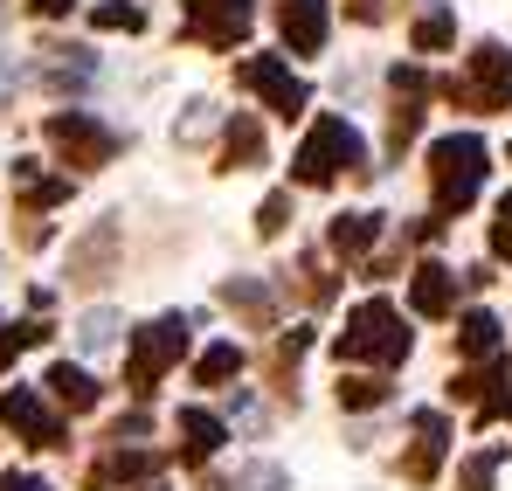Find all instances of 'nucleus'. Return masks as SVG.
Listing matches in <instances>:
<instances>
[{
  "label": "nucleus",
  "mask_w": 512,
  "mask_h": 491,
  "mask_svg": "<svg viewBox=\"0 0 512 491\" xmlns=\"http://www.w3.org/2000/svg\"><path fill=\"white\" fill-rule=\"evenodd\" d=\"M333 353H340V367H353V360H367V367H402V360H409L402 312H395L388 298L353 305V312H346V332L333 339Z\"/></svg>",
  "instance_id": "obj_1"
},
{
  "label": "nucleus",
  "mask_w": 512,
  "mask_h": 491,
  "mask_svg": "<svg viewBox=\"0 0 512 491\" xmlns=\"http://www.w3.org/2000/svg\"><path fill=\"white\" fill-rule=\"evenodd\" d=\"M291 173H298V187H333L340 173H374V166H367V139H360L346 118H319V125L305 132Z\"/></svg>",
  "instance_id": "obj_2"
},
{
  "label": "nucleus",
  "mask_w": 512,
  "mask_h": 491,
  "mask_svg": "<svg viewBox=\"0 0 512 491\" xmlns=\"http://www.w3.org/2000/svg\"><path fill=\"white\" fill-rule=\"evenodd\" d=\"M485 139H471V132H450V139H436L429 146V180H436V215H464L471 201H478V187H485Z\"/></svg>",
  "instance_id": "obj_3"
},
{
  "label": "nucleus",
  "mask_w": 512,
  "mask_h": 491,
  "mask_svg": "<svg viewBox=\"0 0 512 491\" xmlns=\"http://www.w3.org/2000/svg\"><path fill=\"white\" fill-rule=\"evenodd\" d=\"M443 97L457 111H512V49L506 42H478L471 49V77L443 83Z\"/></svg>",
  "instance_id": "obj_4"
},
{
  "label": "nucleus",
  "mask_w": 512,
  "mask_h": 491,
  "mask_svg": "<svg viewBox=\"0 0 512 491\" xmlns=\"http://www.w3.org/2000/svg\"><path fill=\"white\" fill-rule=\"evenodd\" d=\"M180 353H187V319H153V326H146L139 339H132V360H125V381H132V388L146 395V388H153V381L167 374V367L180 360Z\"/></svg>",
  "instance_id": "obj_5"
},
{
  "label": "nucleus",
  "mask_w": 512,
  "mask_h": 491,
  "mask_svg": "<svg viewBox=\"0 0 512 491\" xmlns=\"http://www.w3.org/2000/svg\"><path fill=\"white\" fill-rule=\"evenodd\" d=\"M42 132H49V146H56L70 166H104L111 153H118V139H111L97 118H84V111H56Z\"/></svg>",
  "instance_id": "obj_6"
},
{
  "label": "nucleus",
  "mask_w": 512,
  "mask_h": 491,
  "mask_svg": "<svg viewBox=\"0 0 512 491\" xmlns=\"http://www.w3.org/2000/svg\"><path fill=\"white\" fill-rule=\"evenodd\" d=\"M250 21H256L250 0H187V35L208 49H236L250 35Z\"/></svg>",
  "instance_id": "obj_7"
},
{
  "label": "nucleus",
  "mask_w": 512,
  "mask_h": 491,
  "mask_svg": "<svg viewBox=\"0 0 512 491\" xmlns=\"http://www.w3.org/2000/svg\"><path fill=\"white\" fill-rule=\"evenodd\" d=\"M236 77H243V90H256V97H263V104H270L277 118H298V111L312 104L305 77H291V70H284L277 56H250V63L236 70Z\"/></svg>",
  "instance_id": "obj_8"
},
{
  "label": "nucleus",
  "mask_w": 512,
  "mask_h": 491,
  "mask_svg": "<svg viewBox=\"0 0 512 491\" xmlns=\"http://www.w3.org/2000/svg\"><path fill=\"white\" fill-rule=\"evenodd\" d=\"M0 422H7L14 436H28L35 450H63V422L42 409L35 388H7V395H0Z\"/></svg>",
  "instance_id": "obj_9"
},
{
  "label": "nucleus",
  "mask_w": 512,
  "mask_h": 491,
  "mask_svg": "<svg viewBox=\"0 0 512 491\" xmlns=\"http://www.w3.org/2000/svg\"><path fill=\"white\" fill-rule=\"evenodd\" d=\"M326 28H333V7L326 0H277V35L298 56H319L326 49Z\"/></svg>",
  "instance_id": "obj_10"
},
{
  "label": "nucleus",
  "mask_w": 512,
  "mask_h": 491,
  "mask_svg": "<svg viewBox=\"0 0 512 491\" xmlns=\"http://www.w3.org/2000/svg\"><path fill=\"white\" fill-rule=\"evenodd\" d=\"M409 305H416L423 319H450V312H457V270H443V263H416V277H409Z\"/></svg>",
  "instance_id": "obj_11"
},
{
  "label": "nucleus",
  "mask_w": 512,
  "mask_h": 491,
  "mask_svg": "<svg viewBox=\"0 0 512 491\" xmlns=\"http://www.w3.org/2000/svg\"><path fill=\"white\" fill-rule=\"evenodd\" d=\"M443 443H450V422H443L436 409H423L416 415V450H409V485H429V478H436Z\"/></svg>",
  "instance_id": "obj_12"
},
{
  "label": "nucleus",
  "mask_w": 512,
  "mask_h": 491,
  "mask_svg": "<svg viewBox=\"0 0 512 491\" xmlns=\"http://www.w3.org/2000/svg\"><path fill=\"white\" fill-rule=\"evenodd\" d=\"M222 443H229L222 415H208V409H180V457H187V464H208V457H215Z\"/></svg>",
  "instance_id": "obj_13"
},
{
  "label": "nucleus",
  "mask_w": 512,
  "mask_h": 491,
  "mask_svg": "<svg viewBox=\"0 0 512 491\" xmlns=\"http://www.w3.org/2000/svg\"><path fill=\"white\" fill-rule=\"evenodd\" d=\"M374 236H381V215H333V229H326V249L333 256H367L374 249Z\"/></svg>",
  "instance_id": "obj_14"
},
{
  "label": "nucleus",
  "mask_w": 512,
  "mask_h": 491,
  "mask_svg": "<svg viewBox=\"0 0 512 491\" xmlns=\"http://www.w3.org/2000/svg\"><path fill=\"white\" fill-rule=\"evenodd\" d=\"M457 360H499V319L492 312H464L457 319Z\"/></svg>",
  "instance_id": "obj_15"
},
{
  "label": "nucleus",
  "mask_w": 512,
  "mask_h": 491,
  "mask_svg": "<svg viewBox=\"0 0 512 491\" xmlns=\"http://www.w3.org/2000/svg\"><path fill=\"white\" fill-rule=\"evenodd\" d=\"M256 160H263V132H256L250 111H236V118H229V139H222V166L243 173V166H256Z\"/></svg>",
  "instance_id": "obj_16"
},
{
  "label": "nucleus",
  "mask_w": 512,
  "mask_h": 491,
  "mask_svg": "<svg viewBox=\"0 0 512 491\" xmlns=\"http://www.w3.org/2000/svg\"><path fill=\"white\" fill-rule=\"evenodd\" d=\"M49 395H56L63 409H97V381H90L84 367H70V360L49 367Z\"/></svg>",
  "instance_id": "obj_17"
},
{
  "label": "nucleus",
  "mask_w": 512,
  "mask_h": 491,
  "mask_svg": "<svg viewBox=\"0 0 512 491\" xmlns=\"http://www.w3.org/2000/svg\"><path fill=\"white\" fill-rule=\"evenodd\" d=\"M111 249H118V229L104 222V229H97V236L70 256V277H77V284H97V277H104V263H111Z\"/></svg>",
  "instance_id": "obj_18"
},
{
  "label": "nucleus",
  "mask_w": 512,
  "mask_h": 491,
  "mask_svg": "<svg viewBox=\"0 0 512 491\" xmlns=\"http://www.w3.org/2000/svg\"><path fill=\"white\" fill-rule=\"evenodd\" d=\"M236 367H243V346H236V339H222V346H208V353L194 360V381H201V388H222Z\"/></svg>",
  "instance_id": "obj_19"
},
{
  "label": "nucleus",
  "mask_w": 512,
  "mask_h": 491,
  "mask_svg": "<svg viewBox=\"0 0 512 491\" xmlns=\"http://www.w3.org/2000/svg\"><path fill=\"white\" fill-rule=\"evenodd\" d=\"M381 402H388L381 374H340V409H381Z\"/></svg>",
  "instance_id": "obj_20"
},
{
  "label": "nucleus",
  "mask_w": 512,
  "mask_h": 491,
  "mask_svg": "<svg viewBox=\"0 0 512 491\" xmlns=\"http://www.w3.org/2000/svg\"><path fill=\"white\" fill-rule=\"evenodd\" d=\"M416 132H423V104H416V97H402V104H395V118H388V153L402 160V153L416 146Z\"/></svg>",
  "instance_id": "obj_21"
},
{
  "label": "nucleus",
  "mask_w": 512,
  "mask_h": 491,
  "mask_svg": "<svg viewBox=\"0 0 512 491\" xmlns=\"http://www.w3.org/2000/svg\"><path fill=\"white\" fill-rule=\"evenodd\" d=\"M450 35H457V14H450V7H429L423 21H416V49H423V56L450 49Z\"/></svg>",
  "instance_id": "obj_22"
},
{
  "label": "nucleus",
  "mask_w": 512,
  "mask_h": 491,
  "mask_svg": "<svg viewBox=\"0 0 512 491\" xmlns=\"http://www.w3.org/2000/svg\"><path fill=\"white\" fill-rule=\"evenodd\" d=\"M222 305H236V312H250V319H270V291L250 284V277H229V284H222Z\"/></svg>",
  "instance_id": "obj_23"
},
{
  "label": "nucleus",
  "mask_w": 512,
  "mask_h": 491,
  "mask_svg": "<svg viewBox=\"0 0 512 491\" xmlns=\"http://www.w3.org/2000/svg\"><path fill=\"white\" fill-rule=\"evenodd\" d=\"M499 464H506V450H478V457H471V464L457 471V491H492Z\"/></svg>",
  "instance_id": "obj_24"
},
{
  "label": "nucleus",
  "mask_w": 512,
  "mask_h": 491,
  "mask_svg": "<svg viewBox=\"0 0 512 491\" xmlns=\"http://www.w3.org/2000/svg\"><path fill=\"white\" fill-rule=\"evenodd\" d=\"M284 222H291V187L263 194V208H256V229H263V236H284Z\"/></svg>",
  "instance_id": "obj_25"
},
{
  "label": "nucleus",
  "mask_w": 512,
  "mask_h": 491,
  "mask_svg": "<svg viewBox=\"0 0 512 491\" xmlns=\"http://www.w3.org/2000/svg\"><path fill=\"white\" fill-rule=\"evenodd\" d=\"M77 339H84V353H104L118 339V312H90L84 326H77Z\"/></svg>",
  "instance_id": "obj_26"
},
{
  "label": "nucleus",
  "mask_w": 512,
  "mask_h": 491,
  "mask_svg": "<svg viewBox=\"0 0 512 491\" xmlns=\"http://www.w3.org/2000/svg\"><path fill=\"white\" fill-rule=\"evenodd\" d=\"M153 471H160V457H146V450H118L104 464V478H153Z\"/></svg>",
  "instance_id": "obj_27"
},
{
  "label": "nucleus",
  "mask_w": 512,
  "mask_h": 491,
  "mask_svg": "<svg viewBox=\"0 0 512 491\" xmlns=\"http://www.w3.org/2000/svg\"><path fill=\"white\" fill-rule=\"evenodd\" d=\"M97 28H125V35H132V28H146V14H139L132 0H104V7H97Z\"/></svg>",
  "instance_id": "obj_28"
},
{
  "label": "nucleus",
  "mask_w": 512,
  "mask_h": 491,
  "mask_svg": "<svg viewBox=\"0 0 512 491\" xmlns=\"http://www.w3.org/2000/svg\"><path fill=\"white\" fill-rule=\"evenodd\" d=\"M35 339H49V326H7V332H0V367H7L21 346H35Z\"/></svg>",
  "instance_id": "obj_29"
},
{
  "label": "nucleus",
  "mask_w": 512,
  "mask_h": 491,
  "mask_svg": "<svg viewBox=\"0 0 512 491\" xmlns=\"http://www.w3.org/2000/svg\"><path fill=\"white\" fill-rule=\"evenodd\" d=\"M305 346H312V326H291L277 339V367H291V360H305Z\"/></svg>",
  "instance_id": "obj_30"
},
{
  "label": "nucleus",
  "mask_w": 512,
  "mask_h": 491,
  "mask_svg": "<svg viewBox=\"0 0 512 491\" xmlns=\"http://www.w3.org/2000/svg\"><path fill=\"white\" fill-rule=\"evenodd\" d=\"M492 256H512V194L499 201V222H492Z\"/></svg>",
  "instance_id": "obj_31"
},
{
  "label": "nucleus",
  "mask_w": 512,
  "mask_h": 491,
  "mask_svg": "<svg viewBox=\"0 0 512 491\" xmlns=\"http://www.w3.org/2000/svg\"><path fill=\"white\" fill-rule=\"evenodd\" d=\"M346 7H353V21H381L388 14V0H346Z\"/></svg>",
  "instance_id": "obj_32"
},
{
  "label": "nucleus",
  "mask_w": 512,
  "mask_h": 491,
  "mask_svg": "<svg viewBox=\"0 0 512 491\" xmlns=\"http://www.w3.org/2000/svg\"><path fill=\"white\" fill-rule=\"evenodd\" d=\"M0 491H49V485H42V478H14V471H7V478H0Z\"/></svg>",
  "instance_id": "obj_33"
},
{
  "label": "nucleus",
  "mask_w": 512,
  "mask_h": 491,
  "mask_svg": "<svg viewBox=\"0 0 512 491\" xmlns=\"http://www.w3.org/2000/svg\"><path fill=\"white\" fill-rule=\"evenodd\" d=\"M70 7H77V0H35V14H49V21H56V14H70Z\"/></svg>",
  "instance_id": "obj_34"
}]
</instances>
